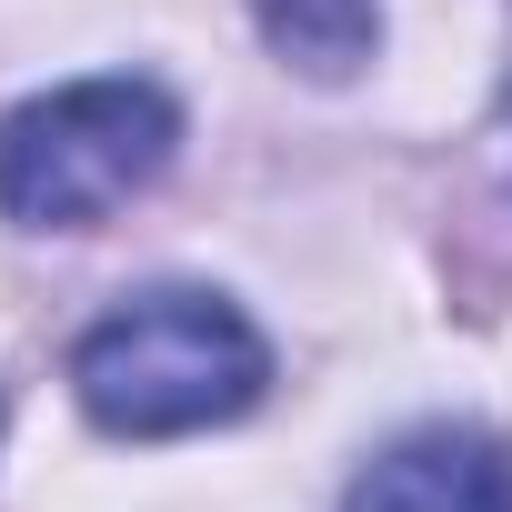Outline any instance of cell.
<instances>
[{
  "label": "cell",
  "instance_id": "cell-2",
  "mask_svg": "<svg viewBox=\"0 0 512 512\" xmlns=\"http://www.w3.org/2000/svg\"><path fill=\"white\" fill-rule=\"evenodd\" d=\"M181 111L161 81H71L0 121V211L21 231H91L161 181Z\"/></svg>",
  "mask_w": 512,
  "mask_h": 512
},
{
  "label": "cell",
  "instance_id": "cell-3",
  "mask_svg": "<svg viewBox=\"0 0 512 512\" xmlns=\"http://www.w3.org/2000/svg\"><path fill=\"white\" fill-rule=\"evenodd\" d=\"M342 512H512V452L492 432H462V422H432L412 442H392Z\"/></svg>",
  "mask_w": 512,
  "mask_h": 512
},
{
  "label": "cell",
  "instance_id": "cell-4",
  "mask_svg": "<svg viewBox=\"0 0 512 512\" xmlns=\"http://www.w3.org/2000/svg\"><path fill=\"white\" fill-rule=\"evenodd\" d=\"M251 11H262V41L312 81L362 71L372 41H382V0H251Z\"/></svg>",
  "mask_w": 512,
  "mask_h": 512
},
{
  "label": "cell",
  "instance_id": "cell-1",
  "mask_svg": "<svg viewBox=\"0 0 512 512\" xmlns=\"http://www.w3.org/2000/svg\"><path fill=\"white\" fill-rule=\"evenodd\" d=\"M272 382V352L231 302L211 292H141L121 312H101L71 352V392L101 432L121 442H171V432H211L231 412H251Z\"/></svg>",
  "mask_w": 512,
  "mask_h": 512
}]
</instances>
